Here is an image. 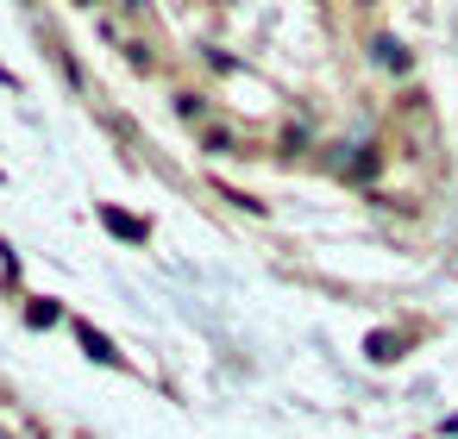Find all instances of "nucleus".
I'll return each instance as SVG.
<instances>
[{
	"label": "nucleus",
	"mask_w": 458,
	"mask_h": 439,
	"mask_svg": "<svg viewBox=\"0 0 458 439\" xmlns=\"http://www.w3.org/2000/svg\"><path fill=\"white\" fill-rule=\"evenodd\" d=\"M82 351H89V358H101V364H114V358H120V351H114V345H107L95 326H82Z\"/></svg>",
	"instance_id": "3"
},
{
	"label": "nucleus",
	"mask_w": 458,
	"mask_h": 439,
	"mask_svg": "<svg viewBox=\"0 0 458 439\" xmlns=\"http://www.w3.org/2000/svg\"><path fill=\"white\" fill-rule=\"evenodd\" d=\"M176 114H182V120H201V114H208V101H195V95H176Z\"/></svg>",
	"instance_id": "5"
},
{
	"label": "nucleus",
	"mask_w": 458,
	"mask_h": 439,
	"mask_svg": "<svg viewBox=\"0 0 458 439\" xmlns=\"http://www.w3.org/2000/svg\"><path fill=\"white\" fill-rule=\"evenodd\" d=\"M26 320H32V326H51V320H57V308H51V301H32V308H26Z\"/></svg>",
	"instance_id": "6"
},
{
	"label": "nucleus",
	"mask_w": 458,
	"mask_h": 439,
	"mask_svg": "<svg viewBox=\"0 0 458 439\" xmlns=\"http://www.w3.org/2000/svg\"><path fill=\"white\" fill-rule=\"evenodd\" d=\"M395 351H402V339H389V333H370V358H377V364H389Z\"/></svg>",
	"instance_id": "4"
},
{
	"label": "nucleus",
	"mask_w": 458,
	"mask_h": 439,
	"mask_svg": "<svg viewBox=\"0 0 458 439\" xmlns=\"http://www.w3.org/2000/svg\"><path fill=\"white\" fill-rule=\"evenodd\" d=\"M101 220H107V232H120V239H145V220H132V214H114V207H101Z\"/></svg>",
	"instance_id": "1"
},
{
	"label": "nucleus",
	"mask_w": 458,
	"mask_h": 439,
	"mask_svg": "<svg viewBox=\"0 0 458 439\" xmlns=\"http://www.w3.org/2000/svg\"><path fill=\"white\" fill-rule=\"evenodd\" d=\"M377 63H383V70H408V51H402L395 38H377Z\"/></svg>",
	"instance_id": "2"
}]
</instances>
